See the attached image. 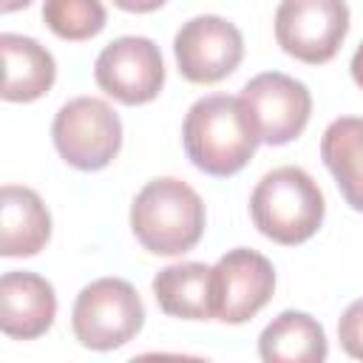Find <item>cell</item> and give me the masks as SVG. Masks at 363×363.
Instances as JSON below:
<instances>
[{
    "label": "cell",
    "instance_id": "obj_1",
    "mask_svg": "<svg viewBox=\"0 0 363 363\" xmlns=\"http://www.w3.org/2000/svg\"><path fill=\"white\" fill-rule=\"evenodd\" d=\"M182 139L187 159L207 176L238 173L261 145L247 102L227 94H210L193 102L182 125Z\"/></svg>",
    "mask_w": 363,
    "mask_h": 363
},
{
    "label": "cell",
    "instance_id": "obj_2",
    "mask_svg": "<svg viewBox=\"0 0 363 363\" xmlns=\"http://www.w3.org/2000/svg\"><path fill=\"white\" fill-rule=\"evenodd\" d=\"M130 230L147 252L182 255L204 235V201L182 179H153L130 204Z\"/></svg>",
    "mask_w": 363,
    "mask_h": 363
},
{
    "label": "cell",
    "instance_id": "obj_3",
    "mask_svg": "<svg viewBox=\"0 0 363 363\" xmlns=\"http://www.w3.org/2000/svg\"><path fill=\"white\" fill-rule=\"evenodd\" d=\"M323 193L318 182L301 167L269 170L250 196V216L255 227L275 244H303L323 224Z\"/></svg>",
    "mask_w": 363,
    "mask_h": 363
},
{
    "label": "cell",
    "instance_id": "obj_4",
    "mask_svg": "<svg viewBox=\"0 0 363 363\" xmlns=\"http://www.w3.org/2000/svg\"><path fill=\"white\" fill-rule=\"evenodd\" d=\"M145 323V306L136 289L122 278H99L74 301L71 326L85 349L111 352L125 346Z\"/></svg>",
    "mask_w": 363,
    "mask_h": 363
},
{
    "label": "cell",
    "instance_id": "obj_5",
    "mask_svg": "<svg viewBox=\"0 0 363 363\" xmlns=\"http://www.w3.org/2000/svg\"><path fill=\"white\" fill-rule=\"evenodd\" d=\"M51 139L71 167L102 170L122 147V122L105 99L77 96L57 111Z\"/></svg>",
    "mask_w": 363,
    "mask_h": 363
},
{
    "label": "cell",
    "instance_id": "obj_6",
    "mask_svg": "<svg viewBox=\"0 0 363 363\" xmlns=\"http://www.w3.org/2000/svg\"><path fill=\"white\" fill-rule=\"evenodd\" d=\"M349 31L346 0H281L275 11L278 45L309 65L329 62Z\"/></svg>",
    "mask_w": 363,
    "mask_h": 363
},
{
    "label": "cell",
    "instance_id": "obj_7",
    "mask_svg": "<svg viewBox=\"0 0 363 363\" xmlns=\"http://www.w3.org/2000/svg\"><path fill=\"white\" fill-rule=\"evenodd\" d=\"M96 85L122 105H145L164 85L159 45L147 37H119L108 43L94 62Z\"/></svg>",
    "mask_w": 363,
    "mask_h": 363
},
{
    "label": "cell",
    "instance_id": "obj_8",
    "mask_svg": "<svg viewBox=\"0 0 363 363\" xmlns=\"http://www.w3.org/2000/svg\"><path fill=\"white\" fill-rule=\"evenodd\" d=\"M173 54L184 79L213 85L238 68L244 57V40L230 20L201 14L179 28L173 40Z\"/></svg>",
    "mask_w": 363,
    "mask_h": 363
},
{
    "label": "cell",
    "instance_id": "obj_9",
    "mask_svg": "<svg viewBox=\"0 0 363 363\" xmlns=\"http://www.w3.org/2000/svg\"><path fill=\"white\" fill-rule=\"evenodd\" d=\"M241 99L258 125L261 142L267 145H286L298 139L312 113V96L306 85L281 71L252 77L241 88Z\"/></svg>",
    "mask_w": 363,
    "mask_h": 363
},
{
    "label": "cell",
    "instance_id": "obj_10",
    "mask_svg": "<svg viewBox=\"0 0 363 363\" xmlns=\"http://www.w3.org/2000/svg\"><path fill=\"white\" fill-rule=\"evenodd\" d=\"M216 320L244 323L255 318L275 292V269L255 250H230L213 267Z\"/></svg>",
    "mask_w": 363,
    "mask_h": 363
},
{
    "label": "cell",
    "instance_id": "obj_11",
    "mask_svg": "<svg viewBox=\"0 0 363 363\" xmlns=\"http://www.w3.org/2000/svg\"><path fill=\"white\" fill-rule=\"evenodd\" d=\"M57 315L54 286L37 272H6L0 278V329L17 340L45 335Z\"/></svg>",
    "mask_w": 363,
    "mask_h": 363
},
{
    "label": "cell",
    "instance_id": "obj_12",
    "mask_svg": "<svg viewBox=\"0 0 363 363\" xmlns=\"http://www.w3.org/2000/svg\"><path fill=\"white\" fill-rule=\"evenodd\" d=\"M51 238V216L43 199L17 184L0 190V255L26 258L37 255Z\"/></svg>",
    "mask_w": 363,
    "mask_h": 363
},
{
    "label": "cell",
    "instance_id": "obj_13",
    "mask_svg": "<svg viewBox=\"0 0 363 363\" xmlns=\"http://www.w3.org/2000/svg\"><path fill=\"white\" fill-rule=\"evenodd\" d=\"M3 54V88L0 96L6 102H34L45 91H51L57 65L48 48L23 34H0Z\"/></svg>",
    "mask_w": 363,
    "mask_h": 363
},
{
    "label": "cell",
    "instance_id": "obj_14",
    "mask_svg": "<svg viewBox=\"0 0 363 363\" xmlns=\"http://www.w3.org/2000/svg\"><path fill=\"white\" fill-rule=\"evenodd\" d=\"M153 295L164 315L187 320L216 318V292H213V267L201 261L170 264L156 272Z\"/></svg>",
    "mask_w": 363,
    "mask_h": 363
},
{
    "label": "cell",
    "instance_id": "obj_15",
    "mask_svg": "<svg viewBox=\"0 0 363 363\" xmlns=\"http://www.w3.org/2000/svg\"><path fill=\"white\" fill-rule=\"evenodd\" d=\"M326 352L323 326L312 315L295 309L281 312L258 337V354L267 363H320Z\"/></svg>",
    "mask_w": 363,
    "mask_h": 363
},
{
    "label": "cell",
    "instance_id": "obj_16",
    "mask_svg": "<svg viewBox=\"0 0 363 363\" xmlns=\"http://www.w3.org/2000/svg\"><path fill=\"white\" fill-rule=\"evenodd\" d=\"M320 159L346 204L363 213V116L335 119L320 139Z\"/></svg>",
    "mask_w": 363,
    "mask_h": 363
},
{
    "label": "cell",
    "instance_id": "obj_17",
    "mask_svg": "<svg viewBox=\"0 0 363 363\" xmlns=\"http://www.w3.org/2000/svg\"><path fill=\"white\" fill-rule=\"evenodd\" d=\"M102 0H45L43 20L62 40H91L105 28Z\"/></svg>",
    "mask_w": 363,
    "mask_h": 363
},
{
    "label": "cell",
    "instance_id": "obj_18",
    "mask_svg": "<svg viewBox=\"0 0 363 363\" xmlns=\"http://www.w3.org/2000/svg\"><path fill=\"white\" fill-rule=\"evenodd\" d=\"M337 337L349 357L363 360V298L349 303L337 320Z\"/></svg>",
    "mask_w": 363,
    "mask_h": 363
},
{
    "label": "cell",
    "instance_id": "obj_19",
    "mask_svg": "<svg viewBox=\"0 0 363 363\" xmlns=\"http://www.w3.org/2000/svg\"><path fill=\"white\" fill-rule=\"evenodd\" d=\"M113 6H119L122 11L145 14V11H156L159 6H164V0H113Z\"/></svg>",
    "mask_w": 363,
    "mask_h": 363
},
{
    "label": "cell",
    "instance_id": "obj_20",
    "mask_svg": "<svg viewBox=\"0 0 363 363\" xmlns=\"http://www.w3.org/2000/svg\"><path fill=\"white\" fill-rule=\"evenodd\" d=\"M352 79L363 88V43L357 45V51H354V57H352Z\"/></svg>",
    "mask_w": 363,
    "mask_h": 363
},
{
    "label": "cell",
    "instance_id": "obj_21",
    "mask_svg": "<svg viewBox=\"0 0 363 363\" xmlns=\"http://www.w3.org/2000/svg\"><path fill=\"white\" fill-rule=\"evenodd\" d=\"M31 0H0V11H17V9H26Z\"/></svg>",
    "mask_w": 363,
    "mask_h": 363
}]
</instances>
